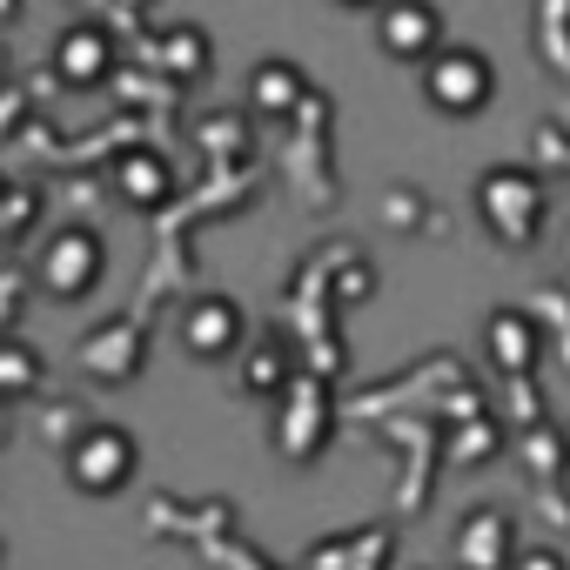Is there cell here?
Returning <instances> with one entry per match:
<instances>
[{"label":"cell","mask_w":570,"mask_h":570,"mask_svg":"<svg viewBox=\"0 0 570 570\" xmlns=\"http://www.w3.org/2000/svg\"><path fill=\"white\" fill-rule=\"evenodd\" d=\"M476 215H483V228H490L503 248H530V242H543V228H550V188H543V175L523 168V161L483 168V175H476Z\"/></svg>","instance_id":"cell-1"},{"label":"cell","mask_w":570,"mask_h":570,"mask_svg":"<svg viewBox=\"0 0 570 570\" xmlns=\"http://www.w3.org/2000/svg\"><path fill=\"white\" fill-rule=\"evenodd\" d=\"M423 101H430L436 115H450V121L483 115V108L497 101V68H490V55L470 48V41H443V48L423 61Z\"/></svg>","instance_id":"cell-2"},{"label":"cell","mask_w":570,"mask_h":570,"mask_svg":"<svg viewBox=\"0 0 570 570\" xmlns=\"http://www.w3.org/2000/svg\"><path fill=\"white\" fill-rule=\"evenodd\" d=\"M135 463H141V450H135V436L121 423H88L68 443V483L88 490V497H115L135 476Z\"/></svg>","instance_id":"cell-3"},{"label":"cell","mask_w":570,"mask_h":570,"mask_svg":"<svg viewBox=\"0 0 570 570\" xmlns=\"http://www.w3.org/2000/svg\"><path fill=\"white\" fill-rule=\"evenodd\" d=\"M101 268H108V242H101L95 228H61V235L35 255V282H41L55 303H81L95 282H101Z\"/></svg>","instance_id":"cell-4"},{"label":"cell","mask_w":570,"mask_h":570,"mask_svg":"<svg viewBox=\"0 0 570 570\" xmlns=\"http://www.w3.org/2000/svg\"><path fill=\"white\" fill-rule=\"evenodd\" d=\"M376 48L390 61H430L443 48V8L436 0H383L376 8Z\"/></svg>","instance_id":"cell-5"},{"label":"cell","mask_w":570,"mask_h":570,"mask_svg":"<svg viewBox=\"0 0 570 570\" xmlns=\"http://www.w3.org/2000/svg\"><path fill=\"white\" fill-rule=\"evenodd\" d=\"M181 350L202 356V363L235 356V350H242V309H235L228 296H195V303L181 309Z\"/></svg>","instance_id":"cell-6"},{"label":"cell","mask_w":570,"mask_h":570,"mask_svg":"<svg viewBox=\"0 0 570 570\" xmlns=\"http://www.w3.org/2000/svg\"><path fill=\"white\" fill-rule=\"evenodd\" d=\"M141 363H148V330H135L128 316L108 323V330H95V336L81 343V370L101 376V383H128Z\"/></svg>","instance_id":"cell-7"},{"label":"cell","mask_w":570,"mask_h":570,"mask_svg":"<svg viewBox=\"0 0 570 570\" xmlns=\"http://www.w3.org/2000/svg\"><path fill=\"white\" fill-rule=\"evenodd\" d=\"M456 563L463 570H517V523L503 510H476L456 530Z\"/></svg>","instance_id":"cell-8"},{"label":"cell","mask_w":570,"mask_h":570,"mask_svg":"<svg viewBox=\"0 0 570 570\" xmlns=\"http://www.w3.org/2000/svg\"><path fill=\"white\" fill-rule=\"evenodd\" d=\"M115 195H121L128 208H168V202H175V168H168V155H161V148H128V155L115 161Z\"/></svg>","instance_id":"cell-9"},{"label":"cell","mask_w":570,"mask_h":570,"mask_svg":"<svg viewBox=\"0 0 570 570\" xmlns=\"http://www.w3.org/2000/svg\"><path fill=\"white\" fill-rule=\"evenodd\" d=\"M55 75L75 81V88H95L115 75V35L108 28H68L55 41Z\"/></svg>","instance_id":"cell-10"},{"label":"cell","mask_w":570,"mask_h":570,"mask_svg":"<svg viewBox=\"0 0 570 570\" xmlns=\"http://www.w3.org/2000/svg\"><path fill=\"white\" fill-rule=\"evenodd\" d=\"M330 436V403L316 383H289V416H282V456H316Z\"/></svg>","instance_id":"cell-11"},{"label":"cell","mask_w":570,"mask_h":570,"mask_svg":"<svg viewBox=\"0 0 570 570\" xmlns=\"http://www.w3.org/2000/svg\"><path fill=\"white\" fill-rule=\"evenodd\" d=\"M483 350H490L497 370L523 376V370L537 363V323H530V309H490V323H483Z\"/></svg>","instance_id":"cell-12"},{"label":"cell","mask_w":570,"mask_h":570,"mask_svg":"<svg viewBox=\"0 0 570 570\" xmlns=\"http://www.w3.org/2000/svg\"><path fill=\"white\" fill-rule=\"evenodd\" d=\"M303 95H309V81H303L296 61H262V68L248 75V101H255L262 115H289Z\"/></svg>","instance_id":"cell-13"},{"label":"cell","mask_w":570,"mask_h":570,"mask_svg":"<svg viewBox=\"0 0 570 570\" xmlns=\"http://www.w3.org/2000/svg\"><path fill=\"white\" fill-rule=\"evenodd\" d=\"M41 383V350L28 343H0V396H21Z\"/></svg>","instance_id":"cell-14"},{"label":"cell","mask_w":570,"mask_h":570,"mask_svg":"<svg viewBox=\"0 0 570 570\" xmlns=\"http://www.w3.org/2000/svg\"><path fill=\"white\" fill-rule=\"evenodd\" d=\"M242 390H255V396L289 390V363H282V350H275V343H262V350L242 363Z\"/></svg>","instance_id":"cell-15"},{"label":"cell","mask_w":570,"mask_h":570,"mask_svg":"<svg viewBox=\"0 0 570 570\" xmlns=\"http://www.w3.org/2000/svg\"><path fill=\"white\" fill-rule=\"evenodd\" d=\"M168 61H175L181 75H202V68H208V35H202V28H175V35H168Z\"/></svg>","instance_id":"cell-16"},{"label":"cell","mask_w":570,"mask_h":570,"mask_svg":"<svg viewBox=\"0 0 570 570\" xmlns=\"http://www.w3.org/2000/svg\"><path fill=\"white\" fill-rule=\"evenodd\" d=\"M28 215H41V195H28V188H14V195H8V222H0V235H14V228H21Z\"/></svg>","instance_id":"cell-17"},{"label":"cell","mask_w":570,"mask_h":570,"mask_svg":"<svg viewBox=\"0 0 570 570\" xmlns=\"http://www.w3.org/2000/svg\"><path fill=\"white\" fill-rule=\"evenodd\" d=\"M517 570H563L557 550H517Z\"/></svg>","instance_id":"cell-18"},{"label":"cell","mask_w":570,"mask_h":570,"mask_svg":"<svg viewBox=\"0 0 570 570\" xmlns=\"http://www.w3.org/2000/svg\"><path fill=\"white\" fill-rule=\"evenodd\" d=\"M8 195H14V188H8V181H0V222H8Z\"/></svg>","instance_id":"cell-19"},{"label":"cell","mask_w":570,"mask_h":570,"mask_svg":"<svg viewBox=\"0 0 570 570\" xmlns=\"http://www.w3.org/2000/svg\"><path fill=\"white\" fill-rule=\"evenodd\" d=\"M343 8H383V0H343Z\"/></svg>","instance_id":"cell-20"},{"label":"cell","mask_w":570,"mask_h":570,"mask_svg":"<svg viewBox=\"0 0 570 570\" xmlns=\"http://www.w3.org/2000/svg\"><path fill=\"white\" fill-rule=\"evenodd\" d=\"M563 443H570V430H563Z\"/></svg>","instance_id":"cell-21"}]
</instances>
